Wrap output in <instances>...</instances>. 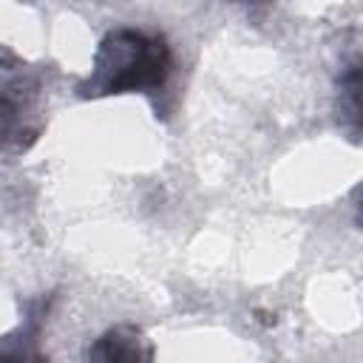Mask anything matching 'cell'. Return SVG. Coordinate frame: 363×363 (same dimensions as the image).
Wrapping results in <instances>:
<instances>
[{
  "label": "cell",
  "mask_w": 363,
  "mask_h": 363,
  "mask_svg": "<svg viewBox=\"0 0 363 363\" xmlns=\"http://www.w3.org/2000/svg\"><path fill=\"white\" fill-rule=\"evenodd\" d=\"M170 71V51L162 37L119 28L108 34L96 54L94 77L82 94H125L159 88Z\"/></svg>",
  "instance_id": "6da1fadb"
},
{
  "label": "cell",
  "mask_w": 363,
  "mask_h": 363,
  "mask_svg": "<svg viewBox=\"0 0 363 363\" xmlns=\"http://www.w3.org/2000/svg\"><path fill=\"white\" fill-rule=\"evenodd\" d=\"M94 363H150V346H142L139 332L113 329L102 340H96L91 352Z\"/></svg>",
  "instance_id": "7a4b0ae2"
},
{
  "label": "cell",
  "mask_w": 363,
  "mask_h": 363,
  "mask_svg": "<svg viewBox=\"0 0 363 363\" xmlns=\"http://www.w3.org/2000/svg\"><path fill=\"white\" fill-rule=\"evenodd\" d=\"M20 102L11 99V96H0V156L6 150H23L26 142L23 136L34 139V130H26L23 128V119H20Z\"/></svg>",
  "instance_id": "3957f363"
},
{
  "label": "cell",
  "mask_w": 363,
  "mask_h": 363,
  "mask_svg": "<svg viewBox=\"0 0 363 363\" xmlns=\"http://www.w3.org/2000/svg\"><path fill=\"white\" fill-rule=\"evenodd\" d=\"M357 91H360V71H357V62H352L340 77V119L352 125V133H357V122H360Z\"/></svg>",
  "instance_id": "277c9868"
}]
</instances>
